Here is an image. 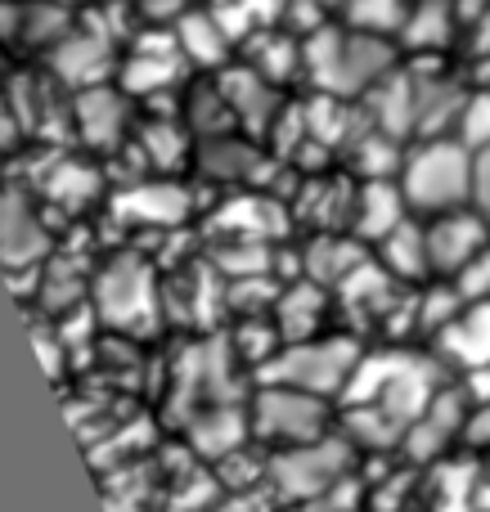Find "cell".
Masks as SVG:
<instances>
[{"instance_id":"cell-1","label":"cell","mask_w":490,"mask_h":512,"mask_svg":"<svg viewBox=\"0 0 490 512\" xmlns=\"http://www.w3.org/2000/svg\"><path fill=\"white\" fill-rule=\"evenodd\" d=\"M302 45H306V81L320 95H338L351 99V104H360L378 81L401 68V41L360 32V27H347L338 18L329 27H320V32H311Z\"/></svg>"},{"instance_id":"cell-2","label":"cell","mask_w":490,"mask_h":512,"mask_svg":"<svg viewBox=\"0 0 490 512\" xmlns=\"http://www.w3.org/2000/svg\"><path fill=\"white\" fill-rule=\"evenodd\" d=\"M396 185H401L405 203H410V212L419 221L473 207V149H464L455 135L414 140L405 149Z\"/></svg>"},{"instance_id":"cell-3","label":"cell","mask_w":490,"mask_h":512,"mask_svg":"<svg viewBox=\"0 0 490 512\" xmlns=\"http://www.w3.org/2000/svg\"><path fill=\"white\" fill-rule=\"evenodd\" d=\"M365 346L347 333H315L302 342H284L275 351V360L257 369V387H293L306 396H342L356 373Z\"/></svg>"},{"instance_id":"cell-4","label":"cell","mask_w":490,"mask_h":512,"mask_svg":"<svg viewBox=\"0 0 490 512\" xmlns=\"http://www.w3.org/2000/svg\"><path fill=\"white\" fill-rule=\"evenodd\" d=\"M90 315H99V324L108 333H149L158 328L162 292H158V274L144 261L140 252H113L99 270H90Z\"/></svg>"},{"instance_id":"cell-5","label":"cell","mask_w":490,"mask_h":512,"mask_svg":"<svg viewBox=\"0 0 490 512\" xmlns=\"http://www.w3.org/2000/svg\"><path fill=\"white\" fill-rule=\"evenodd\" d=\"M248 414L252 436L270 450H293V445L338 432V409L324 396H306L293 387H257V396L248 400Z\"/></svg>"},{"instance_id":"cell-6","label":"cell","mask_w":490,"mask_h":512,"mask_svg":"<svg viewBox=\"0 0 490 512\" xmlns=\"http://www.w3.org/2000/svg\"><path fill=\"white\" fill-rule=\"evenodd\" d=\"M351 459H356V450L347 445V436L329 432L320 441L293 445V450H270L266 477L279 495L315 504L320 495H329L333 486H342L351 477Z\"/></svg>"},{"instance_id":"cell-7","label":"cell","mask_w":490,"mask_h":512,"mask_svg":"<svg viewBox=\"0 0 490 512\" xmlns=\"http://www.w3.org/2000/svg\"><path fill=\"white\" fill-rule=\"evenodd\" d=\"M189 63L176 45V32H158V27H140L131 45L122 54V68H117V86L135 99V104H149V99L171 95L189 86Z\"/></svg>"},{"instance_id":"cell-8","label":"cell","mask_w":490,"mask_h":512,"mask_svg":"<svg viewBox=\"0 0 490 512\" xmlns=\"http://www.w3.org/2000/svg\"><path fill=\"white\" fill-rule=\"evenodd\" d=\"M135 122H140L135 99L117 81H104V86H90L72 95V135L90 153H99V158H113L135 135Z\"/></svg>"},{"instance_id":"cell-9","label":"cell","mask_w":490,"mask_h":512,"mask_svg":"<svg viewBox=\"0 0 490 512\" xmlns=\"http://www.w3.org/2000/svg\"><path fill=\"white\" fill-rule=\"evenodd\" d=\"M468 418H473V396H468L464 382H450L428 409L410 423L405 432V445L401 454L414 463H437L450 454V445L468 432Z\"/></svg>"},{"instance_id":"cell-10","label":"cell","mask_w":490,"mask_h":512,"mask_svg":"<svg viewBox=\"0 0 490 512\" xmlns=\"http://www.w3.org/2000/svg\"><path fill=\"white\" fill-rule=\"evenodd\" d=\"M50 256V225H45L41 207L23 194L18 185H0V265L9 274L41 270Z\"/></svg>"},{"instance_id":"cell-11","label":"cell","mask_w":490,"mask_h":512,"mask_svg":"<svg viewBox=\"0 0 490 512\" xmlns=\"http://www.w3.org/2000/svg\"><path fill=\"white\" fill-rule=\"evenodd\" d=\"M270 167V153L261 140L243 131L212 135V140L194 144V171L216 189H261V176Z\"/></svg>"},{"instance_id":"cell-12","label":"cell","mask_w":490,"mask_h":512,"mask_svg":"<svg viewBox=\"0 0 490 512\" xmlns=\"http://www.w3.org/2000/svg\"><path fill=\"white\" fill-rule=\"evenodd\" d=\"M428 230V261H432V279H446L455 283L468 265L477 261L486 248H490V225L473 207H459V212H446V216H432L423 221Z\"/></svg>"},{"instance_id":"cell-13","label":"cell","mask_w":490,"mask_h":512,"mask_svg":"<svg viewBox=\"0 0 490 512\" xmlns=\"http://www.w3.org/2000/svg\"><path fill=\"white\" fill-rule=\"evenodd\" d=\"M216 77H221L225 95H230V108H234V117H239V131L252 135V140H270L279 117L288 113L284 86L266 81L261 72H252L248 63H239V59H234L225 72H216Z\"/></svg>"},{"instance_id":"cell-14","label":"cell","mask_w":490,"mask_h":512,"mask_svg":"<svg viewBox=\"0 0 490 512\" xmlns=\"http://www.w3.org/2000/svg\"><path fill=\"white\" fill-rule=\"evenodd\" d=\"M428 351L455 378H473V373L490 369V301H464V310L432 337Z\"/></svg>"},{"instance_id":"cell-15","label":"cell","mask_w":490,"mask_h":512,"mask_svg":"<svg viewBox=\"0 0 490 512\" xmlns=\"http://www.w3.org/2000/svg\"><path fill=\"white\" fill-rule=\"evenodd\" d=\"M117 216H126V225H149V230H176L194 216V194L180 180L149 176L140 185H126L113 203Z\"/></svg>"},{"instance_id":"cell-16","label":"cell","mask_w":490,"mask_h":512,"mask_svg":"<svg viewBox=\"0 0 490 512\" xmlns=\"http://www.w3.org/2000/svg\"><path fill=\"white\" fill-rule=\"evenodd\" d=\"M369 256H374V248L360 243L351 230H320L302 243V279L338 292L342 283L369 261Z\"/></svg>"},{"instance_id":"cell-17","label":"cell","mask_w":490,"mask_h":512,"mask_svg":"<svg viewBox=\"0 0 490 512\" xmlns=\"http://www.w3.org/2000/svg\"><path fill=\"white\" fill-rule=\"evenodd\" d=\"M135 153L140 162L149 167V176H176L180 167H194V135L189 126L180 122V113H153V117H140L135 122V135H131Z\"/></svg>"},{"instance_id":"cell-18","label":"cell","mask_w":490,"mask_h":512,"mask_svg":"<svg viewBox=\"0 0 490 512\" xmlns=\"http://www.w3.org/2000/svg\"><path fill=\"white\" fill-rule=\"evenodd\" d=\"M171 32H176L180 54H185V63L194 72H225L239 59V45H234V36L221 27V18L207 9V0L198 9H189Z\"/></svg>"},{"instance_id":"cell-19","label":"cell","mask_w":490,"mask_h":512,"mask_svg":"<svg viewBox=\"0 0 490 512\" xmlns=\"http://www.w3.org/2000/svg\"><path fill=\"white\" fill-rule=\"evenodd\" d=\"M252 441V414L248 405H234V400H216L189 414V445L207 459H230L243 445Z\"/></svg>"},{"instance_id":"cell-20","label":"cell","mask_w":490,"mask_h":512,"mask_svg":"<svg viewBox=\"0 0 490 512\" xmlns=\"http://www.w3.org/2000/svg\"><path fill=\"white\" fill-rule=\"evenodd\" d=\"M459 27H468L464 14H459V0H410L401 27V50L419 54V59H441L455 45Z\"/></svg>"},{"instance_id":"cell-21","label":"cell","mask_w":490,"mask_h":512,"mask_svg":"<svg viewBox=\"0 0 490 512\" xmlns=\"http://www.w3.org/2000/svg\"><path fill=\"white\" fill-rule=\"evenodd\" d=\"M176 113H180V122L189 126L194 140H212V135L239 131V117H234L230 95H225V86H221L216 72H198V77H189V86L176 95Z\"/></svg>"},{"instance_id":"cell-22","label":"cell","mask_w":490,"mask_h":512,"mask_svg":"<svg viewBox=\"0 0 490 512\" xmlns=\"http://www.w3.org/2000/svg\"><path fill=\"white\" fill-rule=\"evenodd\" d=\"M410 203H405L396 180H360L356 185V203H351V234L360 243H383L396 225L410 221Z\"/></svg>"},{"instance_id":"cell-23","label":"cell","mask_w":490,"mask_h":512,"mask_svg":"<svg viewBox=\"0 0 490 512\" xmlns=\"http://www.w3.org/2000/svg\"><path fill=\"white\" fill-rule=\"evenodd\" d=\"M41 185V198L54 207H63V212H86V207L99 203V185H104V171L95 167V162L77 158V153H59L54 149L50 167H45V176L36 180Z\"/></svg>"},{"instance_id":"cell-24","label":"cell","mask_w":490,"mask_h":512,"mask_svg":"<svg viewBox=\"0 0 490 512\" xmlns=\"http://www.w3.org/2000/svg\"><path fill=\"white\" fill-rule=\"evenodd\" d=\"M239 63H248L252 72H261L275 86H293L297 77H306V45L302 36L284 32V27H270V32H257L239 45Z\"/></svg>"},{"instance_id":"cell-25","label":"cell","mask_w":490,"mask_h":512,"mask_svg":"<svg viewBox=\"0 0 490 512\" xmlns=\"http://www.w3.org/2000/svg\"><path fill=\"white\" fill-rule=\"evenodd\" d=\"M329 306H333L329 288H320V283H311V279H297V283H288V288L279 292L270 319H275V328H279L284 342H302V337L324 333Z\"/></svg>"},{"instance_id":"cell-26","label":"cell","mask_w":490,"mask_h":512,"mask_svg":"<svg viewBox=\"0 0 490 512\" xmlns=\"http://www.w3.org/2000/svg\"><path fill=\"white\" fill-rule=\"evenodd\" d=\"M374 261L401 283H432L428 230H423L419 216H410V221L396 225L383 243H374Z\"/></svg>"},{"instance_id":"cell-27","label":"cell","mask_w":490,"mask_h":512,"mask_svg":"<svg viewBox=\"0 0 490 512\" xmlns=\"http://www.w3.org/2000/svg\"><path fill=\"white\" fill-rule=\"evenodd\" d=\"M221 27L234 36V45H243L248 36L270 32V27H284V9L288 0H207Z\"/></svg>"},{"instance_id":"cell-28","label":"cell","mask_w":490,"mask_h":512,"mask_svg":"<svg viewBox=\"0 0 490 512\" xmlns=\"http://www.w3.org/2000/svg\"><path fill=\"white\" fill-rule=\"evenodd\" d=\"M455 140L464 149H490V86H477L473 81V95H468L464 113H459V126H455Z\"/></svg>"},{"instance_id":"cell-29","label":"cell","mask_w":490,"mask_h":512,"mask_svg":"<svg viewBox=\"0 0 490 512\" xmlns=\"http://www.w3.org/2000/svg\"><path fill=\"white\" fill-rule=\"evenodd\" d=\"M203 0H131V14L140 18V27H158V32H171L189 9H198Z\"/></svg>"},{"instance_id":"cell-30","label":"cell","mask_w":490,"mask_h":512,"mask_svg":"<svg viewBox=\"0 0 490 512\" xmlns=\"http://www.w3.org/2000/svg\"><path fill=\"white\" fill-rule=\"evenodd\" d=\"M455 288L464 292V301H490V248L468 265L464 274L455 279Z\"/></svg>"},{"instance_id":"cell-31","label":"cell","mask_w":490,"mask_h":512,"mask_svg":"<svg viewBox=\"0 0 490 512\" xmlns=\"http://www.w3.org/2000/svg\"><path fill=\"white\" fill-rule=\"evenodd\" d=\"M473 212L490 225V149L473 153Z\"/></svg>"},{"instance_id":"cell-32","label":"cell","mask_w":490,"mask_h":512,"mask_svg":"<svg viewBox=\"0 0 490 512\" xmlns=\"http://www.w3.org/2000/svg\"><path fill=\"white\" fill-rule=\"evenodd\" d=\"M464 441L473 445L477 454H486V459H490V400H482V405L473 400V418H468Z\"/></svg>"},{"instance_id":"cell-33","label":"cell","mask_w":490,"mask_h":512,"mask_svg":"<svg viewBox=\"0 0 490 512\" xmlns=\"http://www.w3.org/2000/svg\"><path fill=\"white\" fill-rule=\"evenodd\" d=\"M473 36H477V54H473V68L482 72V77H473L477 86H490V14L482 18V23L473 27Z\"/></svg>"},{"instance_id":"cell-34","label":"cell","mask_w":490,"mask_h":512,"mask_svg":"<svg viewBox=\"0 0 490 512\" xmlns=\"http://www.w3.org/2000/svg\"><path fill=\"white\" fill-rule=\"evenodd\" d=\"M18 140H23V126H18V117L9 113V104L0 99V158H9Z\"/></svg>"},{"instance_id":"cell-35","label":"cell","mask_w":490,"mask_h":512,"mask_svg":"<svg viewBox=\"0 0 490 512\" xmlns=\"http://www.w3.org/2000/svg\"><path fill=\"white\" fill-rule=\"evenodd\" d=\"M459 14H464L468 27H477L490 14V0H459Z\"/></svg>"},{"instance_id":"cell-36","label":"cell","mask_w":490,"mask_h":512,"mask_svg":"<svg viewBox=\"0 0 490 512\" xmlns=\"http://www.w3.org/2000/svg\"><path fill=\"white\" fill-rule=\"evenodd\" d=\"M9 77H14V72H9V50H0V95H5Z\"/></svg>"},{"instance_id":"cell-37","label":"cell","mask_w":490,"mask_h":512,"mask_svg":"<svg viewBox=\"0 0 490 512\" xmlns=\"http://www.w3.org/2000/svg\"><path fill=\"white\" fill-rule=\"evenodd\" d=\"M68 5H77V9H90V5H95V0H68Z\"/></svg>"}]
</instances>
